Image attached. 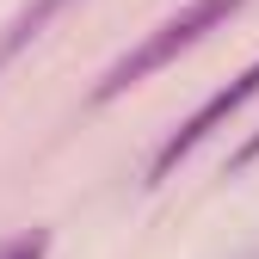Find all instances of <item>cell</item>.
Instances as JSON below:
<instances>
[{
    "instance_id": "1",
    "label": "cell",
    "mask_w": 259,
    "mask_h": 259,
    "mask_svg": "<svg viewBox=\"0 0 259 259\" xmlns=\"http://www.w3.org/2000/svg\"><path fill=\"white\" fill-rule=\"evenodd\" d=\"M241 7H247V0H185L173 19H160L148 37L136 44V50H123L111 68H105V80L93 87V105H111V99H123L130 87H142L148 74H160L173 56H185L191 44H204L210 31H222V25H229Z\"/></svg>"
},
{
    "instance_id": "2",
    "label": "cell",
    "mask_w": 259,
    "mask_h": 259,
    "mask_svg": "<svg viewBox=\"0 0 259 259\" xmlns=\"http://www.w3.org/2000/svg\"><path fill=\"white\" fill-rule=\"evenodd\" d=\"M247 99H259V62H247V68H241L229 87H216V93H210V99L191 111L179 130H167V136H160V148H154V160H148V185L173 179V167H179V160H191V154H198V148L216 136V130H222V123H229V117L247 105Z\"/></svg>"
},
{
    "instance_id": "3",
    "label": "cell",
    "mask_w": 259,
    "mask_h": 259,
    "mask_svg": "<svg viewBox=\"0 0 259 259\" xmlns=\"http://www.w3.org/2000/svg\"><path fill=\"white\" fill-rule=\"evenodd\" d=\"M68 7H74V0H25V7L7 19V31H0V68H7L25 44H37L44 31H50V19H62Z\"/></svg>"
},
{
    "instance_id": "4",
    "label": "cell",
    "mask_w": 259,
    "mask_h": 259,
    "mask_svg": "<svg viewBox=\"0 0 259 259\" xmlns=\"http://www.w3.org/2000/svg\"><path fill=\"white\" fill-rule=\"evenodd\" d=\"M0 259H50V235L44 229H25L13 241H0Z\"/></svg>"
},
{
    "instance_id": "5",
    "label": "cell",
    "mask_w": 259,
    "mask_h": 259,
    "mask_svg": "<svg viewBox=\"0 0 259 259\" xmlns=\"http://www.w3.org/2000/svg\"><path fill=\"white\" fill-rule=\"evenodd\" d=\"M253 160H259V130H253V136H247V142H241V148L229 154V167L241 173V167H253Z\"/></svg>"
},
{
    "instance_id": "6",
    "label": "cell",
    "mask_w": 259,
    "mask_h": 259,
    "mask_svg": "<svg viewBox=\"0 0 259 259\" xmlns=\"http://www.w3.org/2000/svg\"><path fill=\"white\" fill-rule=\"evenodd\" d=\"M253 259H259V253H253Z\"/></svg>"
}]
</instances>
